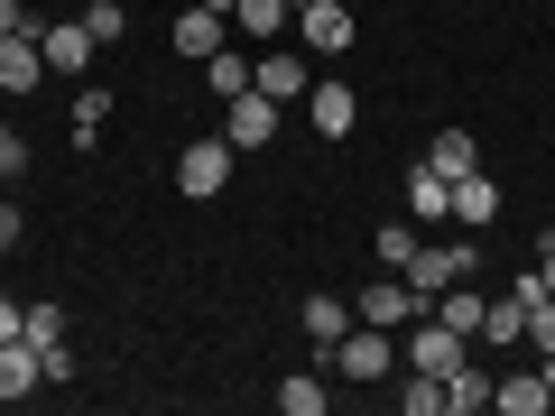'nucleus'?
I'll return each instance as SVG.
<instances>
[{
	"mask_svg": "<svg viewBox=\"0 0 555 416\" xmlns=\"http://www.w3.org/2000/svg\"><path fill=\"white\" fill-rule=\"evenodd\" d=\"M102 120H112V93H102V83H83V93H75V148H93Z\"/></svg>",
	"mask_w": 555,
	"mask_h": 416,
	"instance_id": "22",
	"label": "nucleus"
},
{
	"mask_svg": "<svg viewBox=\"0 0 555 416\" xmlns=\"http://www.w3.org/2000/svg\"><path fill=\"white\" fill-rule=\"evenodd\" d=\"M20 324H28V306H20V297H0V342H20Z\"/></svg>",
	"mask_w": 555,
	"mask_h": 416,
	"instance_id": "29",
	"label": "nucleus"
},
{
	"mask_svg": "<svg viewBox=\"0 0 555 416\" xmlns=\"http://www.w3.org/2000/svg\"><path fill=\"white\" fill-rule=\"evenodd\" d=\"M38 47H47V75H65V83H83V75H93V56H102L83 20H38Z\"/></svg>",
	"mask_w": 555,
	"mask_h": 416,
	"instance_id": "5",
	"label": "nucleus"
},
{
	"mask_svg": "<svg viewBox=\"0 0 555 416\" xmlns=\"http://www.w3.org/2000/svg\"><path fill=\"white\" fill-rule=\"evenodd\" d=\"M297 324H306V342H315V352H334V342L352 334V306H343V297H306Z\"/></svg>",
	"mask_w": 555,
	"mask_h": 416,
	"instance_id": "17",
	"label": "nucleus"
},
{
	"mask_svg": "<svg viewBox=\"0 0 555 416\" xmlns=\"http://www.w3.org/2000/svg\"><path fill=\"white\" fill-rule=\"evenodd\" d=\"M204 10H222V20H232V10H241V0H204Z\"/></svg>",
	"mask_w": 555,
	"mask_h": 416,
	"instance_id": "34",
	"label": "nucleus"
},
{
	"mask_svg": "<svg viewBox=\"0 0 555 416\" xmlns=\"http://www.w3.org/2000/svg\"><path fill=\"white\" fill-rule=\"evenodd\" d=\"M287 20H297L287 0H241V10H232V28H241V38H269V47H278V28H287Z\"/></svg>",
	"mask_w": 555,
	"mask_h": 416,
	"instance_id": "21",
	"label": "nucleus"
},
{
	"mask_svg": "<svg viewBox=\"0 0 555 416\" xmlns=\"http://www.w3.org/2000/svg\"><path fill=\"white\" fill-rule=\"evenodd\" d=\"M491 361H481V342H473V352H463V370L454 379H444V416H473V407H491Z\"/></svg>",
	"mask_w": 555,
	"mask_h": 416,
	"instance_id": "11",
	"label": "nucleus"
},
{
	"mask_svg": "<svg viewBox=\"0 0 555 416\" xmlns=\"http://www.w3.org/2000/svg\"><path fill=\"white\" fill-rule=\"evenodd\" d=\"M371 250H379V269H408V259H416V222H389V232H371Z\"/></svg>",
	"mask_w": 555,
	"mask_h": 416,
	"instance_id": "26",
	"label": "nucleus"
},
{
	"mask_svg": "<svg viewBox=\"0 0 555 416\" xmlns=\"http://www.w3.org/2000/svg\"><path fill=\"white\" fill-rule=\"evenodd\" d=\"M297 38H306V56H343V47H352V0H315V10H297Z\"/></svg>",
	"mask_w": 555,
	"mask_h": 416,
	"instance_id": "8",
	"label": "nucleus"
},
{
	"mask_svg": "<svg viewBox=\"0 0 555 416\" xmlns=\"http://www.w3.org/2000/svg\"><path fill=\"white\" fill-rule=\"evenodd\" d=\"M0 250H20V204L0 195Z\"/></svg>",
	"mask_w": 555,
	"mask_h": 416,
	"instance_id": "30",
	"label": "nucleus"
},
{
	"mask_svg": "<svg viewBox=\"0 0 555 416\" xmlns=\"http://www.w3.org/2000/svg\"><path fill=\"white\" fill-rule=\"evenodd\" d=\"M278 407H287V416H324V407H334V379H315V370L278 379Z\"/></svg>",
	"mask_w": 555,
	"mask_h": 416,
	"instance_id": "20",
	"label": "nucleus"
},
{
	"mask_svg": "<svg viewBox=\"0 0 555 416\" xmlns=\"http://www.w3.org/2000/svg\"><path fill=\"white\" fill-rule=\"evenodd\" d=\"M537 287H546V297H555V240H546V250H537Z\"/></svg>",
	"mask_w": 555,
	"mask_h": 416,
	"instance_id": "32",
	"label": "nucleus"
},
{
	"mask_svg": "<svg viewBox=\"0 0 555 416\" xmlns=\"http://www.w3.org/2000/svg\"><path fill=\"white\" fill-rule=\"evenodd\" d=\"M398 407H408V416H444V379L408 370V389H398Z\"/></svg>",
	"mask_w": 555,
	"mask_h": 416,
	"instance_id": "27",
	"label": "nucleus"
},
{
	"mask_svg": "<svg viewBox=\"0 0 555 416\" xmlns=\"http://www.w3.org/2000/svg\"><path fill=\"white\" fill-rule=\"evenodd\" d=\"M306 83H315L306 75V47H269V56L250 65V93H269V102H297Z\"/></svg>",
	"mask_w": 555,
	"mask_h": 416,
	"instance_id": "9",
	"label": "nucleus"
},
{
	"mask_svg": "<svg viewBox=\"0 0 555 416\" xmlns=\"http://www.w3.org/2000/svg\"><path fill=\"white\" fill-rule=\"evenodd\" d=\"M426 315H436V324H454V334H463V342H481V315H491V297H481L473 277H454V287H444V297H436V306H426Z\"/></svg>",
	"mask_w": 555,
	"mask_h": 416,
	"instance_id": "10",
	"label": "nucleus"
},
{
	"mask_svg": "<svg viewBox=\"0 0 555 416\" xmlns=\"http://www.w3.org/2000/svg\"><path fill=\"white\" fill-rule=\"evenodd\" d=\"M232 167H241V148H232V139H195V148H185V158H177V195L214 204L222 185H232Z\"/></svg>",
	"mask_w": 555,
	"mask_h": 416,
	"instance_id": "4",
	"label": "nucleus"
},
{
	"mask_svg": "<svg viewBox=\"0 0 555 416\" xmlns=\"http://www.w3.org/2000/svg\"><path fill=\"white\" fill-rule=\"evenodd\" d=\"M454 222H463V232H491V222H500V185L481 177V167L454 177Z\"/></svg>",
	"mask_w": 555,
	"mask_h": 416,
	"instance_id": "14",
	"label": "nucleus"
},
{
	"mask_svg": "<svg viewBox=\"0 0 555 416\" xmlns=\"http://www.w3.org/2000/svg\"><path fill=\"white\" fill-rule=\"evenodd\" d=\"M306 112L324 139H352V83H306Z\"/></svg>",
	"mask_w": 555,
	"mask_h": 416,
	"instance_id": "19",
	"label": "nucleus"
},
{
	"mask_svg": "<svg viewBox=\"0 0 555 416\" xmlns=\"http://www.w3.org/2000/svg\"><path fill=\"white\" fill-rule=\"evenodd\" d=\"M324 361H334L343 379H361V389H371V379H389V370H398V334H379V324H352V334H343Z\"/></svg>",
	"mask_w": 555,
	"mask_h": 416,
	"instance_id": "3",
	"label": "nucleus"
},
{
	"mask_svg": "<svg viewBox=\"0 0 555 416\" xmlns=\"http://www.w3.org/2000/svg\"><path fill=\"white\" fill-rule=\"evenodd\" d=\"M408 213L426 222V232H436V222H454V185H444L436 167H416V177H408Z\"/></svg>",
	"mask_w": 555,
	"mask_h": 416,
	"instance_id": "18",
	"label": "nucleus"
},
{
	"mask_svg": "<svg viewBox=\"0 0 555 416\" xmlns=\"http://www.w3.org/2000/svg\"><path fill=\"white\" fill-rule=\"evenodd\" d=\"M83 28H93V47H120V38H130V10H120V0H93Z\"/></svg>",
	"mask_w": 555,
	"mask_h": 416,
	"instance_id": "25",
	"label": "nucleus"
},
{
	"mask_svg": "<svg viewBox=\"0 0 555 416\" xmlns=\"http://www.w3.org/2000/svg\"><path fill=\"white\" fill-rule=\"evenodd\" d=\"M204 83H214L222 102H232V93H250V56H232V47H222V56H204Z\"/></svg>",
	"mask_w": 555,
	"mask_h": 416,
	"instance_id": "23",
	"label": "nucleus"
},
{
	"mask_svg": "<svg viewBox=\"0 0 555 416\" xmlns=\"http://www.w3.org/2000/svg\"><path fill=\"white\" fill-rule=\"evenodd\" d=\"M426 167H436L444 185L473 177V167H481V139H473V130H436V139H426Z\"/></svg>",
	"mask_w": 555,
	"mask_h": 416,
	"instance_id": "16",
	"label": "nucleus"
},
{
	"mask_svg": "<svg viewBox=\"0 0 555 416\" xmlns=\"http://www.w3.org/2000/svg\"><path fill=\"white\" fill-rule=\"evenodd\" d=\"M20 342H38V361H47V352H65V315H56V306H28Z\"/></svg>",
	"mask_w": 555,
	"mask_h": 416,
	"instance_id": "24",
	"label": "nucleus"
},
{
	"mask_svg": "<svg viewBox=\"0 0 555 416\" xmlns=\"http://www.w3.org/2000/svg\"><path fill=\"white\" fill-rule=\"evenodd\" d=\"M38 83H47L38 28H10V38H0V93H38Z\"/></svg>",
	"mask_w": 555,
	"mask_h": 416,
	"instance_id": "7",
	"label": "nucleus"
},
{
	"mask_svg": "<svg viewBox=\"0 0 555 416\" xmlns=\"http://www.w3.org/2000/svg\"><path fill=\"white\" fill-rule=\"evenodd\" d=\"M416 315H426V297H416V287H408V277H398V269H379L371 287H361V297H352V324H379V334H408Z\"/></svg>",
	"mask_w": 555,
	"mask_h": 416,
	"instance_id": "2",
	"label": "nucleus"
},
{
	"mask_svg": "<svg viewBox=\"0 0 555 416\" xmlns=\"http://www.w3.org/2000/svg\"><path fill=\"white\" fill-rule=\"evenodd\" d=\"M491 407H500V416H546L555 389H546L537 370H500V379H491Z\"/></svg>",
	"mask_w": 555,
	"mask_h": 416,
	"instance_id": "13",
	"label": "nucleus"
},
{
	"mask_svg": "<svg viewBox=\"0 0 555 416\" xmlns=\"http://www.w3.org/2000/svg\"><path fill=\"white\" fill-rule=\"evenodd\" d=\"M10 28H38V20L20 10V0H0V38H10Z\"/></svg>",
	"mask_w": 555,
	"mask_h": 416,
	"instance_id": "31",
	"label": "nucleus"
},
{
	"mask_svg": "<svg viewBox=\"0 0 555 416\" xmlns=\"http://www.w3.org/2000/svg\"><path fill=\"white\" fill-rule=\"evenodd\" d=\"M473 269H481V250H473V240H416V259H408V269H398V277H408L416 297L436 306L444 287H454V277H473Z\"/></svg>",
	"mask_w": 555,
	"mask_h": 416,
	"instance_id": "1",
	"label": "nucleus"
},
{
	"mask_svg": "<svg viewBox=\"0 0 555 416\" xmlns=\"http://www.w3.org/2000/svg\"><path fill=\"white\" fill-rule=\"evenodd\" d=\"M537 379H546V389H555V352H537Z\"/></svg>",
	"mask_w": 555,
	"mask_h": 416,
	"instance_id": "33",
	"label": "nucleus"
},
{
	"mask_svg": "<svg viewBox=\"0 0 555 416\" xmlns=\"http://www.w3.org/2000/svg\"><path fill=\"white\" fill-rule=\"evenodd\" d=\"M20 167H28V139L10 130V120H0V177H20Z\"/></svg>",
	"mask_w": 555,
	"mask_h": 416,
	"instance_id": "28",
	"label": "nucleus"
},
{
	"mask_svg": "<svg viewBox=\"0 0 555 416\" xmlns=\"http://www.w3.org/2000/svg\"><path fill=\"white\" fill-rule=\"evenodd\" d=\"M287 10H315V0H287Z\"/></svg>",
	"mask_w": 555,
	"mask_h": 416,
	"instance_id": "35",
	"label": "nucleus"
},
{
	"mask_svg": "<svg viewBox=\"0 0 555 416\" xmlns=\"http://www.w3.org/2000/svg\"><path fill=\"white\" fill-rule=\"evenodd\" d=\"M222 47H232V20H222V10H204V0H195V10H185V20H177V56H222Z\"/></svg>",
	"mask_w": 555,
	"mask_h": 416,
	"instance_id": "12",
	"label": "nucleus"
},
{
	"mask_svg": "<svg viewBox=\"0 0 555 416\" xmlns=\"http://www.w3.org/2000/svg\"><path fill=\"white\" fill-rule=\"evenodd\" d=\"M222 139H232L241 158L269 148V139H278V102H269V93H232V102H222Z\"/></svg>",
	"mask_w": 555,
	"mask_h": 416,
	"instance_id": "6",
	"label": "nucleus"
},
{
	"mask_svg": "<svg viewBox=\"0 0 555 416\" xmlns=\"http://www.w3.org/2000/svg\"><path fill=\"white\" fill-rule=\"evenodd\" d=\"M38 389H47L38 342H0V398H38Z\"/></svg>",
	"mask_w": 555,
	"mask_h": 416,
	"instance_id": "15",
	"label": "nucleus"
}]
</instances>
